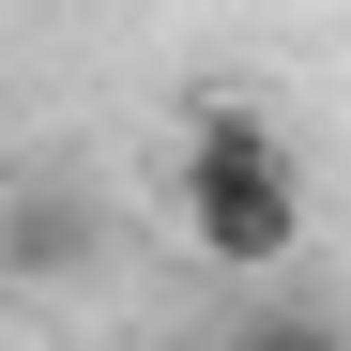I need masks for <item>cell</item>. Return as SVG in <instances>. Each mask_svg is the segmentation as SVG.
Masks as SVG:
<instances>
[{"label": "cell", "mask_w": 351, "mask_h": 351, "mask_svg": "<svg viewBox=\"0 0 351 351\" xmlns=\"http://www.w3.org/2000/svg\"><path fill=\"white\" fill-rule=\"evenodd\" d=\"M168 214H184V260L290 275V245H306V153L275 138V107H199L184 168H168Z\"/></svg>", "instance_id": "1"}, {"label": "cell", "mask_w": 351, "mask_h": 351, "mask_svg": "<svg viewBox=\"0 0 351 351\" xmlns=\"http://www.w3.org/2000/svg\"><path fill=\"white\" fill-rule=\"evenodd\" d=\"M214 351H351V321L336 306H260V321H229Z\"/></svg>", "instance_id": "2"}, {"label": "cell", "mask_w": 351, "mask_h": 351, "mask_svg": "<svg viewBox=\"0 0 351 351\" xmlns=\"http://www.w3.org/2000/svg\"><path fill=\"white\" fill-rule=\"evenodd\" d=\"M0 229H16V245H0V260H77V245H62V229H77V199H16Z\"/></svg>", "instance_id": "3"}]
</instances>
